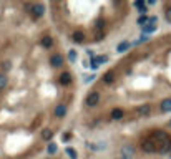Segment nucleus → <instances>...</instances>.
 Returning <instances> with one entry per match:
<instances>
[{"instance_id": "2", "label": "nucleus", "mask_w": 171, "mask_h": 159, "mask_svg": "<svg viewBox=\"0 0 171 159\" xmlns=\"http://www.w3.org/2000/svg\"><path fill=\"white\" fill-rule=\"evenodd\" d=\"M171 114V30L135 43L86 88L81 126H130Z\"/></svg>"}, {"instance_id": "3", "label": "nucleus", "mask_w": 171, "mask_h": 159, "mask_svg": "<svg viewBox=\"0 0 171 159\" xmlns=\"http://www.w3.org/2000/svg\"><path fill=\"white\" fill-rule=\"evenodd\" d=\"M135 7L126 0L47 2V15L62 40L76 46H95L118 38L128 27Z\"/></svg>"}, {"instance_id": "4", "label": "nucleus", "mask_w": 171, "mask_h": 159, "mask_svg": "<svg viewBox=\"0 0 171 159\" xmlns=\"http://www.w3.org/2000/svg\"><path fill=\"white\" fill-rule=\"evenodd\" d=\"M159 10H161V15H163L164 22L171 25V2H163L159 3Z\"/></svg>"}, {"instance_id": "1", "label": "nucleus", "mask_w": 171, "mask_h": 159, "mask_svg": "<svg viewBox=\"0 0 171 159\" xmlns=\"http://www.w3.org/2000/svg\"><path fill=\"white\" fill-rule=\"evenodd\" d=\"M76 98L75 68L45 18L0 35V159H38Z\"/></svg>"}, {"instance_id": "5", "label": "nucleus", "mask_w": 171, "mask_h": 159, "mask_svg": "<svg viewBox=\"0 0 171 159\" xmlns=\"http://www.w3.org/2000/svg\"><path fill=\"white\" fill-rule=\"evenodd\" d=\"M38 159H68L63 154H52V156H45V157H38Z\"/></svg>"}]
</instances>
